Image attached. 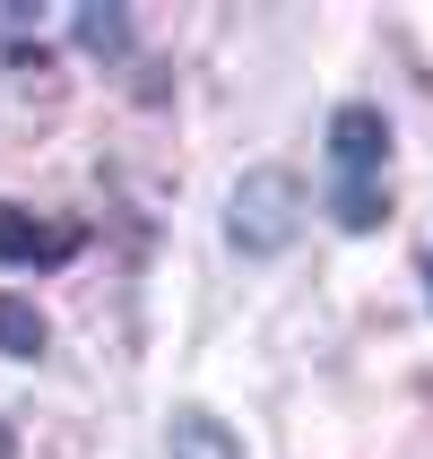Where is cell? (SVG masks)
<instances>
[{
	"label": "cell",
	"mask_w": 433,
	"mask_h": 459,
	"mask_svg": "<svg viewBox=\"0 0 433 459\" xmlns=\"http://www.w3.org/2000/svg\"><path fill=\"white\" fill-rule=\"evenodd\" d=\"M0 356H18V364L44 356V312L26 304V295H0Z\"/></svg>",
	"instance_id": "obj_5"
},
{
	"label": "cell",
	"mask_w": 433,
	"mask_h": 459,
	"mask_svg": "<svg viewBox=\"0 0 433 459\" xmlns=\"http://www.w3.org/2000/svg\"><path fill=\"white\" fill-rule=\"evenodd\" d=\"M226 234H234V252H286L295 234H304V182L286 174V165H252V174L234 182V200H226Z\"/></svg>",
	"instance_id": "obj_2"
},
{
	"label": "cell",
	"mask_w": 433,
	"mask_h": 459,
	"mask_svg": "<svg viewBox=\"0 0 433 459\" xmlns=\"http://www.w3.org/2000/svg\"><path fill=\"white\" fill-rule=\"evenodd\" d=\"M165 459H243V442H234L226 416L182 408V416H174V434H165Z\"/></svg>",
	"instance_id": "obj_4"
},
{
	"label": "cell",
	"mask_w": 433,
	"mask_h": 459,
	"mask_svg": "<svg viewBox=\"0 0 433 459\" xmlns=\"http://www.w3.org/2000/svg\"><path fill=\"white\" fill-rule=\"evenodd\" d=\"M382 165H390V122H382V104H338V113H330V217H338L347 234H373V226L390 217Z\"/></svg>",
	"instance_id": "obj_1"
},
{
	"label": "cell",
	"mask_w": 433,
	"mask_h": 459,
	"mask_svg": "<svg viewBox=\"0 0 433 459\" xmlns=\"http://www.w3.org/2000/svg\"><path fill=\"white\" fill-rule=\"evenodd\" d=\"M78 252V226H52L35 208L0 200V269H61Z\"/></svg>",
	"instance_id": "obj_3"
},
{
	"label": "cell",
	"mask_w": 433,
	"mask_h": 459,
	"mask_svg": "<svg viewBox=\"0 0 433 459\" xmlns=\"http://www.w3.org/2000/svg\"><path fill=\"white\" fill-rule=\"evenodd\" d=\"M78 44L96 61H113V52H130V18L122 9H78Z\"/></svg>",
	"instance_id": "obj_6"
},
{
	"label": "cell",
	"mask_w": 433,
	"mask_h": 459,
	"mask_svg": "<svg viewBox=\"0 0 433 459\" xmlns=\"http://www.w3.org/2000/svg\"><path fill=\"white\" fill-rule=\"evenodd\" d=\"M425 278H433V260H425Z\"/></svg>",
	"instance_id": "obj_8"
},
{
	"label": "cell",
	"mask_w": 433,
	"mask_h": 459,
	"mask_svg": "<svg viewBox=\"0 0 433 459\" xmlns=\"http://www.w3.org/2000/svg\"><path fill=\"white\" fill-rule=\"evenodd\" d=\"M9 451H18V442H9V425H0V459H9Z\"/></svg>",
	"instance_id": "obj_7"
}]
</instances>
